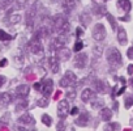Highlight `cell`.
<instances>
[{"label":"cell","mask_w":133,"mask_h":131,"mask_svg":"<svg viewBox=\"0 0 133 131\" xmlns=\"http://www.w3.org/2000/svg\"><path fill=\"white\" fill-rule=\"evenodd\" d=\"M106 58H107V62L111 67L117 68L121 66V54L116 47H110L106 51Z\"/></svg>","instance_id":"obj_1"},{"label":"cell","mask_w":133,"mask_h":131,"mask_svg":"<svg viewBox=\"0 0 133 131\" xmlns=\"http://www.w3.org/2000/svg\"><path fill=\"white\" fill-rule=\"evenodd\" d=\"M76 81H77L76 75H75L73 72H71V71H66L65 75L60 79V83H59V84H60V87L66 88V87H72V85H75Z\"/></svg>","instance_id":"obj_2"},{"label":"cell","mask_w":133,"mask_h":131,"mask_svg":"<svg viewBox=\"0 0 133 131\" xmlns=\"http://www.w3.org/2000/svg\"><path fill=\"white\" fill-rule=\"evenodd\" d=\"M65 43H66V35L59 34V37H56L55 39H52V42L50 43V50H51V52L63 49Z\"/></svg>","instance_id":"obj_3"},{"label":"cell","mask_w":133,"mask_h":131,"mask_svg":"<svg viewBox=\"0 0 133 131\" xmlns=\"http://www.w3.org/2000/svg\"><path fill=\"white\" fill-rule=\"evenodd\" d=\"M93 38H94L95 41H98V42H102V41L106 38V28H104V25H102V24L94 25Z\"/></svg>","instance_id":"obj_4"},{"label":"cell","mask_w":133,"mask_h":131,"mask_svg":"<svg viewBox=\"0 0 133 131\" xmlns=\"http://www.w3.org/2000/svg\"><path fill=\"white\" fill-rule=\"evenodd\" d=\"M29 50L31 54L34 55H43V46H42V42L38 39V38H33L31 42L29 43Z\"/></svg>","instance_id":"obj_5"},{"label":"cell","mask_w":133,"mask_h":131,"mask_svg":"<svg viewBox=\"0 0 133 131\" xmlns=\"http://www.w3.org/2000/svg\"><path fill=\"white\" fill-rule=\"evenodd\" d=\"M69 114V104L68 100H63L57 104V115L60 119H64L66 115Z\"/></svg>","instance_id":"obj_6"},{"label":"cell","mask_w":133,"mask_h":131,"mask_svg":"<svg viewBox=\"0 0 133 131\" xmlns=\"http://www.w3.org/2000/svg\"><path fill=\"white\" fill-rule=\"evenodd\" d=\"M73 64H75L76 68H80V70L85 68L86 64H88V55L85 52H78L73 59Z\"/></svg>","instance_id":"obj_7"},{"label":"cell","mask_w":133,"mask_h":131,"mask_svg":"<svg viewBox=\"0 0 133 131\" xmlns=\"http://www.w3.org/2000/svg\"><path fill=\"white\" fill-rule=\"evenodd\" d=\"M65 22H66V19L64 15H61V13L55 15L52 19V32H59Z\"/></svg>","instance_id":"obj_8"},{"label":"cell","mask_w":133,"mask_h":131,"mask_svg":"<svg viewBox=\"0 0 133 131\" xmlns=\"http://www.w3.org/2000/svg\"><path fill=\"white\" fill-rule=\"evenodd\" d=\"M41 84H42V88H41V89H42L43 96H44V97L51 96L52 89H54V83H52V80H51V79H46V80L42 81Z\"/></svg>","instance_id":"obj_9"},{"label":"cell","mask_w":133,"mask_h":131,"mask_svg":"<svg viewBox=\"0 0 133 131\" xmlns=\"http://www.w3.org/2000/svg\"><path fill=\"white\" fill-rule=\"evenodd\" d=\"M77 3H78L77 0H61V7L66 13H69L77 7Z\"/></svg>","instance_id":"obj_10"},{"label":"cell","mask_w":133,"mask_h":131,"mask_svg":"<svg viewBox=\"0 0 133 131\" xmlns=\"http://www.w3.org/2000/svg\"><path fill=\"white\" fill-rule=\"evenodd\" d=\"M47 62H48V67H50V70L52 71V74H57L59 70H60L59 59H57L56 56H50V58L47 59Z\"/></svg>","instance_id":"obj_11"},{"label":"cell","mask_w":133,"mask_h":131,"mask_svg":"<svg viewBox=\"0 0 133 131\" xmlns=\"http://www.w3.org/2000/svg\"><path fill=\"white\" fill-rule=\"evenodd\" d=\"M71 55H72V52H71V50H68V49H60V50H57V54H56V58L60 60V62H66L69 58H71Z\"/></svg>","instance_id":"obj_12"},{"label":"cell","mask_w":133,"mask_h":131,"mask_svg":"<svg viewBox=\"0 0 133 131\" xmlns=\"http://www.w3.org/2000/svg\"><path fill=\"white\" fill-rule=\"evenodd\" d=\"M18 122H20L21 124H34V123H35L34 118H33L31 114H29V113L22 114V115L18 118Z\"/></svg>","instance_id":"obj_13"},{"label":"cell","mask_w":133,"mask_h":131,"mask_svg":"<svg viewBox=\"0 0 133 131\" xmlns=\"http://www.w3.org/2000/svg\"><path fill=\"white\" fill-rule=\"evenodd\" d=\"M117 41H119V43L123 45V46L127 45L128 38H127V32H125L124 28H119V29H117Z\"/></svg>","instance_id":"obj_14"},{"label":"cell","mask_w":133,"mask_h":131,"mask_svg":"<svg viewBox=\"0 0 133 131\" xmlns=\"http://www.w3.org/2000/svg\"><path fill=\"white\" fill-rule=\"evenodd\" d=\"M29 91H30V87L28 84H21L16 88V93L21 97H26L29 94Z\"/></svg>","instance_id":"obj_15"},{"label":"cell","mask_w":133,"mask_h":131,"mask_svg":"<svg viewBox=\"0 0 133 131\" xmlns=\"http://www.w3.org/2000/svg\"><path fill=\"white\" fill-rule=\"evenodd\" d=\"M89 121H90V115L88 113H82L76 119V124H78V126H86L89 123Z\"/></svg>","instance_id":"obj_16"},{"label":"cell","mask_w":133,"mask_h":131,"mask_svg":"<svg viewBox=\"0 0 133 131\" xmlns=\"http://www.w3.org/2000/svg\"><path fill=\"white\" fill-rule=\"evenodd\" d=\"M117 7L123 9L124 12H129L132 8V3L130 0H117Z\"/></svg>","instance_id":"obj_17"},{"label":"cell","mask_w":133,"mask_h":131,"mask_svg":"<svg viewBox=\"0 0 133 131\" xmlns=\"http://www.w3.org/2000/svg\"><path fill=\"white\" fill-rule=\"evenodd\" d=\"M93 97H94V91H93V89H90V88H86V89H84V91H82L81 98H82V101H84V102H88V101H90Z\"/></svg>","instance_id":"obj_18"},{"label":"cell","mask_w":133,"mask_h":131,"mask_svg":"<svg viewBox=\"0 0 133 131\" xmlns=\"http://www.w3.org/2000/svg\"><path fill=\"white\" fill-rule=\"evenodd\" d=\"M50 35V30H48V28H41L38 32H37V34H35V38H38L39 41H42V39H44V38H47Z\"/></svg>","instance_id":"obj_19"},{"label":"cell","mask_w":133,"mask_h":131,"mask_svg":"<svg viewBox=\"0 0 133 131\" xmlns=\"http://www.w3.org/2000/svg\"><path fill=\"white\" fill-rule=\"evenodd\" d=\"M101 118L103 119V121H110L111 118H112V111H111V109H108V108H102V110H101Z\"/></svg>","instance_id":"obj_20"},{"label":"cell","mask_w":133,"mask_h":131,"mask_svg":"<svg viewBox=\"0 0 133 131\" xmlns=\"http://www.w3.org/2000/svg\"><path fill=\"white\" fill-rule=\"evenodd\" d=\"M80 21H81V24H82L84 26H88V25L90 24V21H91V16L89 15V12L81 13V15H80Z\"/></svg>","instance_id":"obj_21"},{"label":"cell","mask_w":133,"mask_h":131,"mask_svg":"<svg viewBox=\"0 0 133 131\" xmlns=\"http://www.w3.org/2000/svg\"><path fill=\"white\" fill-rule=\"evenodd\" d=\"M93 85H94V88H95L97 92H104L106 88H107L106 83L104 81H101V80H94L93 81Z\"/></svg>","instance_id":"obj_22"},{"label":"cell","mask_w":133,"mask_h":131,"mask_svg":"<svg viewBox=\"0 0 133 131\" xmlns=\"http://www.w3.org/2000/svg\"><path fill=\"white\" fill-rule=\"evenodd\" d=\"M11 101H12V96L9 93H2L0 94V104L8 105V104H11Z\"/></svg>","instance_id":"obj_23"},{"label":"cell","mask_w":133,"mask_h":131,"mask_svg":"<svg viewBox=\"0 0 133 131\" xmlns=\"http://www.w3.org/2000/svg\"><path fill=\"white\" fill-rule=\"evenodd\" d=\"M106 7L104 5H94V8H93V12H94V15H97V16H103L104 13H106Z\"/></svg>","instance_id":"obj_24"},{"label":"cell","mask_w":133,"mask_h":131,"mask_svg":"<svg viewBox=\"0 0 133 131\" xmlns=\"http://www.w3.org/2000/svg\"><path fill=\"white\" fill-rule=\"evenodd\" d=\"M9 24L11 25H16V24H18L20 21H21V15H18V13H13V15H11L9 16Z\"/></svg>","instance_id":"obj_25"},{"label":"cell","mask_w":133,"mask_h":131,"mask_svg":"<svg viewBox=\"0 0 133 131\" xmlns=\"http://www.w3.org/2000/svg\"><path fill=\"white\" fill-rule=\"evenodd\" d=\"M41 121H42V123L46 124V126H51V124H52V118H51L50 114H42Z\"/></svg>","instance_id":"obj_26"},{"label":"cell","mask_w":133,"mask_h":131,"mask_svg":"<svg viewBox=\"0 0 133 131\" xmlns=\"http://www.w3.org/2000/svg\"><path fill=\"white\" fill-rule=\"evenodd\" d=\"M124 104H125V109H129L130 106H133V93H130L125 97Z\"/></svg>","instance_id":"obj_27"},{"label":"cell","mask_w":133,"mask_h":131,"mask_svg":"<svg viewBox=\"0 0 133 131\" xmlns=\"http://www.w3.org/2000/svg\"><path fill=\"white\" fill-rule=\"evenodd\" d=\"M11 39H12V37L5 30H0V41H2V42H8Z\"/></svg>","instance_id":"obj_28"},{"label":"cell","mask_w":133,"mask_h":131,"mask_svg":"<svg viewBox=\"0 0 133 131\" xmlns=\"http://www.w3.org/2000/svg\"><path fill=\"white\" fill-rule=\"evenodd\" d=\"M106 19L108 20V22L111 24V28L115 30L116 28H117V25H116V21H115V19H114V16L111 15V13H106Z\"/></svg>","instance_id":"obj_29"},{"label":"cell","mask_w":133,"mask_h":131,"mask_svg":"<svg viewBox=\"0 0 133 131\" xmlns=\"http://www.w3.org/2000/svg\"><path fill=\"white\" fill-rule=\"evenodd\" d=\"M120 128V126H119V123H110V124H107V127H106V130L107 131H117Z\"/></svg>","instance_id":"obj_30"},{"label":"cell","mask_w":133,"mask_h":131,"mask_svg":"<svg viewBox=\"0 0 133 131\" xmlns=\"http://www.w3.org/2000/svg\"><path fill=\"white\" fill-rule=\"evenodd\" d=\"M82 49H84V42L77 41L76 45H75V47H73V51H75V52H78V51H81Z\"/></svg>","instance_id":"obj_31"},{"label":"cell","mask_w":133,"mask_h":131,"mask_svg":"<svg viewBox=\"0 0 133 131\" xmlns=\"http://www.w3.org/2000/svg\"><path fill=\"white\" fill-rule=\"evenodd\" d=\"M12 2H13V0H0V7H2V8H7V7H9L12 4Z\"/></svg>","instance_id":"obj_32"},{"label":"cell","mask_w":133,"mask_h":131,"mask_svg":"<svg viewBox=\"0 0 133 131\" xmlns=\"http://www.w3.org/2000/svg\"><path fill=\"white\" fill-rule=\"evenodd\" d=\"M38 105H39V106H43V108H46V106L48 105V100H47V97H43V98L38 100Z\"/></svg>","instance_id":"obj_33"},{"label":"cell","mask_w":133,"mask_h":131,"mask_svg":"<svg viewBox=\"0 0 133 131\" xmlns=\"http://www.w3.org/2000/svg\"><path fill=\"white\" fill-rule=\"evenodd\" d=\"M91 106H93L94 109H97V108H101V106H103V101H102V100H95V101H93Z\"/></svg>","instance_id":"obj_34"},{"label":"cell","mask_w":133,"mask_h":131,"mask_svg":"<svg viewBox=\"0 0 133 131\" xmlns=\"http://www.w3.org/2000/svg\"><path fill=\"white\" fill-rule=\"evenodd\" d=\"M28 2H29V0H17V7L18 8H24Z\"/></svg>","instance_id":"obj_35"},{"label":"cell","mask_w":133,"mask_h":131,"mask_svg":"<svg viewBox=\"0 0 133 131\" xmlns=\"http://www.w3.org/2000/svg\"><path fill=\"white\" fill-rule=\"evenodd\" d=\"M56 128H57V131H64V130H65V123H64L63 121H60V122L57 123V127H56Z\"/></svg>","instance_id":"obj_36"},{"label":"cell","mask_w":133,"mask_h":131,"mask_svg":"<svg viewBox=\"0 0 133 131\" xmlns=\"http://www.w3.org/2000/svg\"><path fill=\"white\" fill-rule=\"evenodd\" d=\"M102 50H103V47H102V46H95V47L93 49V51H94L97 55H101V54H102Z\"/></svg>","instance_id":"obj_37"},{"label":"cell","mask_w":133,"mask_h":131,"mask_svg":"<svg viewBox=\"0 0 133 131\" xmlns=\"http://www.w3.org/2000/svg\"><path fill=\"white\" fill-rule=\"evenodd\" d=\"M127 56H128L129 59H133V46L128 49V51H127Z\"/></svg>","instance_id":"obj_38"},{"label":"cell","mask_w":133,"mask_h":131,"mask_svg":"<svg viewBox=\"0 0 133 131\" xmlns=\"http://www.w3.org/2000/svg\"><path fill=\"white\" fill-rule=\"evenodd\" d=\"M75 97H76L75 92H68V94H66V98L68 100H75Z\"/></svg>","instance_id":"obj_39"},{"label":"cell","mask_w":133,"mask_h":131,"mask_svg":"<svg viewBox=\"0 0 133 131\" xmlns=\"http://www.w3.org/2000/svg\"><path fill=\"white\" fill-rule=\"evenodd\" d=\"M82 33H84V30H82L81 28H77V29H76V35H77V37H80Z\"/></svg>","instance_id":"obj_40"},{"label":"cell","mask_w":133,"mask_h":131,"mask_svg":"<svg viewBox=\"0 0 133 131\" xmlns=\"http://www.w3.org/2000/svg\"><path fill=\"white\" fill-rule=\"evenodd\" d=\"M128 74H129V75H133V64L128 66Z\"/></svg>","instance_id":"obj_41"},{"label":"cell","mask_w":133,"mask_h":131,"mask_svg":"<svg viewBox=\"0 0 133 131\" xmlns=\"http://www.w3.org/2000/svg\"><path fill=\"white\" fill-rule=\"evenodd\" d=\"M77 113H78V108H73V109L71 110V114H72V115H76Z\"/></svg>","instance_id":"obj_42"},{"label":"cell","mask_w":133,"mask_h":131,"mask_svg":"<svg viewBox=\"0 0 133 131\" xmlns=\"http://www.w3.org/2000/svg\"><path fill=\"white\" fill-rule=\"evenodd\" d=\"M7 66V59H2V62H0V67H5Z\"/></svg>","instance_id":"obj_43"},{"label":"cell","mask_w":133,"mask_h":131,"mask_svg":"<svg viewBox=\"0 0 133 131\" xmlns=\"http://www.w3.org/2000/svg\"><path fill=\"white\" fill-rule=\"evenodd\" d=\"M4 83H5V78L4 76H0V87H3Z\"/></svg>","instance_id":"obj_44"},{"label":"cell","mask_w":133,"mask_h":131,"mask_svg":"<svg viewBox=\"0 0 133 131\" xmlns=\"http://www.w3.org/2000/svg\"><path fill=\"white\" fill-rule=\"evenodd\" d=\"M129 19H130V17H129V16L127 15V16H124V17H121L120 20H121V21H129Z\"/></svg>","instance_id":"obj_45"},{"label":"cell","mask_w":133,"mask_h":131,"mask_svg":"<svg viewBox=\"0 0 133 131\" xmlns=\"http://www.w3.org/2000/svg\"><path fill=\"white\" fill-rule=\"evenodd\" d=\"M41 88H42V84H39V83L34 84V89H41Z\"/></svg>","instance_id":"obj_46"},{"label":"cell","mask_w":133,"mask_h":131,"mask_svg":"<svg viewBox=\"0 0 133 131\" xmlns=\"http://www.w3.org/2000/svg\"><path fill=\"white\" fill-rule=\"evenodd\" d=\"M124 91H125V87H123V88H121V89L116 93V94H123V93H124Z\"/></svg>","instance_id":"obj_47"},{"label":"cell","mask_w":133,"mask_h":131,"mask_svg":"<svg viewBox=\"0 0 133 131\" xmlns=\"http://www.w3.org/2000/svg\"><path fill=\"white\" fill-rule=\"evenodd\" d=\"M114 109L117 110V102H114Z\"/></svg>","instance_id":"obj_48"},{"label":"cell","mask_w":133,"mask_h":131,"mask_svg":"<svg viewBox=\"0 0 133 131\" xmlns=\"http://www.w3.org/2000/svg\"><path fill=\"white\" fill-rule=\"evenodd\" d=\"M18 131H26V130H25L24 127H18Z\"/></svg>","instance_id":"obj_49"},{"label":"cell","mask_w":133,"mask_h":131,"mask_svg":"<svg viewBox=\"0 0 133 131\" xmlns=\"http://www.w3.org/2000/svg\"><path fill=\"white\" fill-rule=\"evenodd\" d=\"M130 85H132V88H133V78L130 79Z\"/></svg>","instance_id":"obj_50"}]
</instances>
